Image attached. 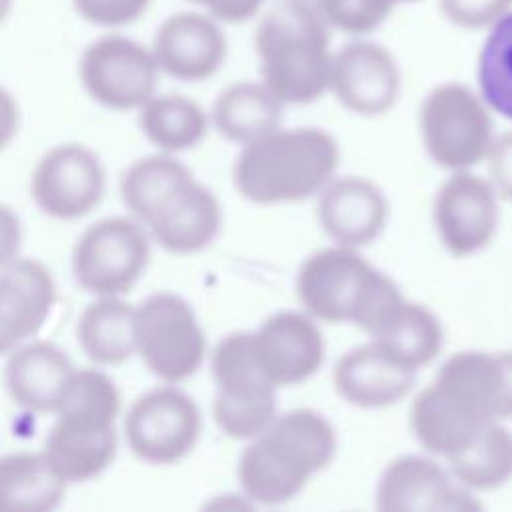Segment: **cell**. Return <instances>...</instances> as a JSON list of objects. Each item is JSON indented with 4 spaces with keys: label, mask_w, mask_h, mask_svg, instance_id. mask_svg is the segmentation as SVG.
<instances>
[{
    "label": "cell",
    "mask_w": 512,
    "mask_h": 512,
    "mask_svg": "<svg viewBox=\"0 0 512 512\" xmlns=\"http://www.w3.org/2000/svg\"><path fill=\"white\" fill-rule=\"evenodd\" d=\"M482 368L490 418H512V352L482 354Z\"/></svg>",
    "instance_id": "cell-34"
},
{
    "label": "cell",
    "mask_w": 512,
    "mask_h": 512,
    "mask_svg": "<svg viewBox=\"0 0 512 512\" xmlns=\"http://www.w3.org/2000/svg\"><path fill=\"white\" fill-rule=\"evenodd\" d=\"M396 0H318V14L330 26L348 34H364L380 26Z\"/></svg>",
    "instance_id": "cell-33"
},
{
    "label": "cell",
    "mask_w": 512,
    "mask_h": 512,
    "mask_svg": "<svg viewBox=\"0 0 512 512\" xmlns=\"http://www.w3.org/2000/svg\"><path fill=\"white\" fill-rule=\"evenodd\" d=\"M328 88L352 112L376 116L398 98L400 72L392 54L374 42H350L330 62Z\"/></svg>",
    "instance_id": "cell-14"
},
{
    "label": "cell",
    "mask_w": 512,
    "mask_h": 512,
    "mask_svg": "<svg viewBox=\"0 0 512 512\" xmlns=\"http://www.w3.org/2000/svg\"><path fill=\"white\" fill-rule=\"evenodd\" d=\"M478 82L484 100L512 120V12L492 24L478 58Z\"/></svg>",
    "instance_id": "cell-31"
},
{
    "label": "cell",
    "mask_w": 512,
    "mask_h": 512,
    "mask_svg": "<svg viewBox=\"0 0 512 512\" xmlns=\"http://www.w3.org/2000/svg\"><path fill=\"white\" fill-rule=\"evenodd\" d=\"M486 156L496 190L506 200H512V134L492 140Z\"/></svg>",
    "instance_id": "cell-37"
},
{
    "label": "cell",
    "mask_w": 512,
    "mask_h": 512,
    "mask_svg": "<svg viewBox=\"0 0 512 512\" xmlns=\"http://www.w3.org/2000/svg\"><path fill=\"white\" fill-rule=\"evenodd\" d=\"M282 104L264 82H238L222 90L216 98L212 122L224 138L250 144L278 130Z\"/></svg>",
    "instance_id": "cell-25"
},
{
    "label": "cell",
    "mask_w": 512,
    "mask_h": 512,
    "mask_svg": "<svg viewBox=\"0 0 512 512\" xmlns=\"http://www.w3.org/2000/svg\"><path fill=\"white\" fill-rule=\"evenodd\" d=\"M120 406V390L104 370L76 368L42 448L68 486L100 476L114 462Z\"/></svg>",
    "instance_id": "cell-1"
},
{
    "label": "cell",
    "mask_w": 512,
    "mask_h": 512,
    "mask_svg": "<svg viewBox=\"0 0 512 512\" xmlns=\"http://www.w3.org/2000/svg\"><path fill=\"white\" fill-rule=\"evenodd\" d=\"M56 302L52 272L16 256L0 268V356H8L44 328Z\"/></svg>",
    "instance_id": "cell-13"
},
{
    "label": "cell",
    "mask_w": 512,
    "mask_h": 512,
    "mask_svg": "<svg viewBox=\"0 0 512 512\" xmlns=\"http://www.w3.org/2000/svg\"><path fill=\"white\" fill-rule=\"evenodd\" d=\"M20 126V108L10 90L0 86V152L10 146Z\"/></svg>",
    "instance_id": "cell-39"
},
{
    "label": "cell",
    "mask_w": 512,
    "mask_h": 512,
    "mask_svg": "<svg viewBox=\"0 0 512 512\" xmlns=\"http://www.w3.org/2000/svg\"><path fill=\"white\" fill-rule=\"evenodd\" d=\"M190 2H194V4H198V6H204V8H208V12L214 8V6H218L222 0H190Z\"/></svg>",
    "instance_id": "cell-43"
},
{
    "label": "cell",
    "mask_w": 512,
    "mask_h": 512,
    "mask_svg": "<svg viewBox=\"0 0 512 512\" xmlns=\"http://www.w3.org/2000/svg\"><path fill=\"white\" fill-rule=\"evenodd\" d=\"M106 172L96 152L66 142L50 148L34 166L30 196L54 220H78L90 214L104 196Z\"/></svg>",
    "instance_id": "cell-12"
},
{
    "label": "cell",
    "mask_w": 512,
    "mask_h": 512,
    "mask_svg": "<svg viewBox=\"0 0 512 512\" xmlns=\"http://www.w3.org/2000/svg\"><path fill=\"white\" fill-rule=\"evenodd\" d=\"M72 4L86 22L114 28L138 20L150 0H72Z\"/></svg>",
    "instance_id": "cell-35"
},
{
    "label": "cell",
    "mask_w": 512,
    "mask_h": 512,
    "mask_svg": "<svg viewBox=\"0 0 512 512\" xmlns=\"http://www.w3.org/2000/svg\"><path fill=\"white\" fill-rule=\"evenodd\" d=\"M76 340L96 366H120L136 356L134 306L124 296H96L76 322Z\"/></svg>",
    "instance_id": "cell-24"
},
{
    "label": "cell",
    "mask_w": 512,
    "mask_h": 512,
    "mask_svg": "<svg viewBox=\"0 0 512 512\" xmlns=\"http://www.w3.org/2000/svg\"><path fill=\"white\" fill-rule=\"evenodd\" d=\"M222 212L216 196L190 178L176 188L144 224L152 242L170 254H194L218 234Z\"/></svg>",
    "instance_id": "cell-19"
},
{
    "label": "cell",
    "mask_w": 512,
    "mask_h": 512,
    "mask_svg": "<svg viewBox=\"0 0 512 512\" xmlns=\"http://www.w3.org/2000/svg\"><path fill=\"white\" fill-rule=\"evenodd\" d=\"M144 138L160 152L174 154L196 146L208 130L206 112L180 94H154L138 108Z\"/></svg>",
    "instance_id": "cell-26"
},
{
    "label": "cell",
    "mask_w": 512,
    "mask_h": 512,
    "mask_svg": "<svg viewBox=\"0 0 512 512\" xmlns=\"http://www.w3.org/2000/svg\"><path fill=\"white\" fill-rule=\"evenodd\" d=\"M434 222L452 254L466 256L480 250L492 238L498 222L492 186L468 172L454 174L436 196Z\"/></svg>",
    "instance_id": "cell-17"
},
{
    "label": "cell",
    "mask_w": 512,
    "mask_h": 512,
    "mask_svg": "<svg viewBox=\"0 0 512 512\" xmlns=\"http://www.w3.org/2000/svg\"><path fill=\"white\" fill-rule=\"evenodd\" d=\"M338 164L334 138L318 128L274 130L250 144L234 164L238 192L258 204L294 202L320 192Z\"/></svg>",
    "instance_id": "cell-2"
},
{
    "label": "cell",
    "mask_w": 512,
    "mask_h": 512,
    "mask_svg": "<svg viewBox=\"0 0 512 512\" xmlns=\"http://www.w3.org/2000/svg\"><path fill=\"white\" fill-rule=\"evenodd\" d=\"M190 178H194L190 170L172 154L142 156L124 170L120 196L130 216L144 226L160 204Z\"/></svg>",
    "instance_id": "cell-27"
},
{
    "label": "cell",
    "mask_w": 512,
    "mask_h": 512,
    "mask_svg": "<svg viewBox=\"0 0 512 512\" xmlns=\"http://www.w3.org/2000/svg\"><path fill=\"white\" fill-rule=\"evenodd\" d=\"M150 50L160 72L176 80L200 82L222 66L226 38L212 16L178 12L158 26Z\"/></svg>",
    "instance_id": "cell-15"
},
{
    "label": "cell",
    "mask_w": 512,
    "mask_h": 512,
    "mask_svg": "<svg viewBox=\"0 0 512 512\" xmlns=\"http://www.w3.org/2000/svg\"><path fill=\"white\" fill-rule=\"evenodd\" d=\"M298 296L312 316L354 322L370 336L380 334L404 304L386 276L344 246L320 250L302 264Z\"/></svg>",
    "instance_id": "cell-4"
},
{
    "label": "cell",
    "mask_w": 512,
    "mask_h": 512,
    "mask_svg": "<svg viewBox=\"0 0 512 512\" xmlns=\"http://www.w3.org/2000/svg\"><path fill=\"white\" fill-rule=\"evenodd\" d=\"M134 350L156 378L176 384L202 366L206 338L182 296L156 292L134 306Z\"/></svg>",
    "instance_id": "cell-7"
},
{
    "label": "cell",
    "mask_w": 512,
    "mask_h": 512,
    "mask_svg": "<svg viewBox=\"0 0 512 512\" xmlns=\"http://www.w3.org/2000/svg\"><path fill=\"white\" fill-rule=\"evenodd\" d=\"M420 128L428 154L450 170L482 160L494 140L486 106L462 84H442L426 96Z\"/></svg>",
    "instance_id": "cell-9"
},
{
    "label": "cell",
    "mask_w": 512,
    "mask_h": 512,
    "mask_svg": "<svg viewBox=\"0 0 512 512\" xmlns=\"http://www.w3.org/2000/svg\"><path fill=\"white\" fill-rule=\"evenodd\" d=\"M488 422L478 352L452 356L434 382L418 394L410 424L424 448L452 456L464 448Z\"/></svg>",
    "instance_id": "cell-6"
},
{
    "label": "cell",
    "mask_w": 512,
    "mask_h": 512,
    "mask_svg": "<svg viewBox=\"0 0 512 512\" xmlns=\"http://www.w3.org/2000/svg\"><path fill=\"white\" fill-rule=\"evenodd\" d=\"M318 218L326 234L344 248L372 242L386 222V200L362 178H342L322 188Z\"/></svg>",
    "instance_id": "cell-21"
},
{
    "label": "cell",
    "mask_w": 512,
    "mask_h": 512,
    "mask_svg": "<svg viewBox=\"0 0 512 512\" xmlns=\"http://www.w3.org/2000/svg\"><path fill=\"white\" fill-rule=\"evenodd\" d=\"M68 484L44 450L0 456V512H48L60 506Z\"/></svg>",
    "instance_id": "cell-23"
},
{
    "label": "cell",
    "mask_w": 512,
    "mask_h": 512,
    "mask_svg": "<svg viewBox=\"0 0 512 512\" xmlns=\"http://www.w3.org/2000/svg\"><path fill=\"white\" fill-rule=\"evenodd\" d=\"M328 24L286 2L272 8L256 30L264 84L282 102H312L330 80Z\"/></svg>",
    "instance_id": "cell-5"
},
{
    "label": "cell",
    "mask_w": 512,
    "mask_h": 512,
    "mask_svg": "<svg viewBox=\"0 0 512 512\" xmlns=\"http://www.w3.org/2000/svg\"><path fill=\"white\" fill-rule=\"evenodd\" d=\"M438 464L420 456L394 460L376 488L382 512H468L478 504Z\"/></svg>",
    "instance_id": "cell-16"
},
{
    "label": "cell",
    "mask_w": 512,
    "mask_h": 512,
    "mask_svg": "<svg viewBox=\"0 0 512 512\" xmlns=\"http://www.w3.org/2000/svg\"><path fill=\"white\" fill-rule=\"evenodd\" d=\"M264 0H222L218 6L210 10V16L218 22L228 24H240L248 18H252Z\"/></svg>",
    "instance_id": "cell-40"
},
{
    "label": "cell",
    "mask_w": 512,
    "mask_h": 512,
    "mask_svg": "<svg viewBox=\"0 0 512 512\" xmlns=\"http://www.w3.org/2000/svg\"><path fill=\"white\" fill-rule=\"evenodd\" d=\"M512 0H440L444 16L468 30L492 26L510 8Z\"/></svg>",
    "instance_id": "cell-36"
},
{
    "label": "cell",
    "mask_w": 512,
    "mask_h": 512,
    "mask_svg": "<svg viewBox=\"0 0 512 512\" xmlns=\"http://www.w3.org/2000/svg\"><path fill=\"white\" fill-rule=\"evenodd\" d=\"M200 428L196 402L170 384L140 394L122 422L130 452L138 460L156 466L182 460L196 446Z\"/></svg>",
    "instance_id": "cell-11"
},
{
    "label": "cell",
    "mask_w": 512,
    "mask_h": 512,
    "mask_svg": "<svg viewBox=\"0 0 512 512\" xmlns=\"http://www.w3.org/2000/svg\"><path fill=\"white\" fill-rule=\"evenodd\" d=\"M150 242L148 230L136 218H102L74 244V280L92 296H126L146 272Z\"/></svg>",
    "instance_id": "cell-8"
},
{
    "label": "cell",
    "mask_w": 512,
    "mask_h": 512,
    "mask_svg": "<svg viewBox=\"0 0 512 512\" xmlns=\"http://www.w3.org/2000/svg\"><path fill=\"white\" fill-rule=\"evenodd\" d=\"M286 4H290V6H294V8H300V10H304V12H310V14H314V16H320L318 14V0H284Z\"/></svg>",
    "instance_id": "cell-41"
},
{
    "label": "cell",
    "mask_w": 512,
    "mask_h": 512,
    "mask_svg": "<svg viewBox=\"0 0 512 512\" xmlns=\"http://www.w3.org/2000/svg\"><path fill=\"white\" fill-rule=\"evenodd\" d=\"M338 394L360 408H382L402 400L412 384L414 370L396 362L376 342L350 350L334 368Z\"/></svg>",
    "instance_id": "cell-22"
},
{
    "label": "cell",
    "mask_w": 512,
    "mask_h": 512,
    "mask_svg": "<svg viewBox=\"0 0 512 512\" xmlns=\"http://www.w3.org/2000/svg\"><path fill=\"white\" fill-rule=\"evenodd\" d=\"M448 458L454 480L464 488H496L512 476V436L498 424L488 422L464 448Z\"/></svg>",
    "instance_id": "cell-28"
},
{
    "label": "cell",
    "mask_w": 512,
    "mask_h": 512,
    "mask_svg": "<svg viewBox=\"0 0 512 512\" xmlns=\"http://www.w3.org/2000/svg\"><path fill=\"white\" fill-rule=\"evenodd\" d=\"M398 2H412V0H396V4H398Z\"/></svg>",
    "instance_id": "cell-44"
},
{
    "label": "cell",
    "mask_w": 512,
    "mask_h": 512,
    "mask_svg": "<svg viewBox=\"0 0 512 512\" xmlns=\"http://www.w3.org/2000/svg\"><path fill=\"white\" fill-rule=\"evenodd\" d=\"M78 74L96 104L128 112L138 110L156 94L160 68L144 44L128 36L106 34L84 48Z\"/></svg>",
    "instance_id": "cell-10"
},
{
    "label": "cell",
    "mask_w": 512,
    "mask_h": 512,
    "mask_svg": "<svg viewBox=\"0 0 512 512\" xmlns=\"http://www.w3.org/2000/svg\"><path fill=\"white\" fill-rule=\"evenodd\" d=\"M276 394L260 396H228L216 392L212 414L218 428L238 440L256 438L276 418Z\"/></svg>",
    "instance_id": "cell-32"
},
{
    "label": "cell",
    "mask_w": 512,
    "mask_h": 512,
    "mask_svg": "<svg viewBox=\"0 0 512 512\" xmlns=\"http://www.w3.org/2000/svg\"><path fill=\"white\" fill-rule=\"evenodd\" d=\"M22 224L14 210L0 204V268L20 254Z\"/></svg>",
    "instance_id": "cell-38"
},
{
    "label": "cell",
    "mask_w": 512,
    "mask_h": 512,
    "mask_svg": "<svg viewBox=\"0 0 512 512\" xmlns=\"http://www.w3.org/2000/svg\"><path fill=\"white\" fill-rule=\"evenodd\" d=\"M252 334L260 362L276 388L306 380L322 362V336L302 314L280 312Z\"/></svg>",
    "instance_id": "cell-20"
},
{
    "label": "cell",
    "mask_w": 512,
    "mask_h": 512,
    "mask_svg": "<svg viewBox=\"0 0 512 512\" xmlns=\"http://www.w3.org/2000/svg\"><path fill=\"white\" fill-rule=\"evenodd\" d=\"M374 342L396 362L416 372L438 354L442 328L426 308L404 302L386 328L374 336Z\"/></svg>",
    "instance_id": "cell-29"
},
{
    "label": "cell",
    "mask_w": 512,
    "mask_h": 512,
    "mask_svg": "<svg viewBox=\"0 0 512 512\" xmlns=\"http://www.w3.org/2000/svg\"><path fill=\"white\" fill-rule=\"evenodd\" d=\"M76 372L68 354L48 340H28L6 356L4 388L32 414H54Z\"/></svg>",
    "instance_id": "cell-18"
},
{
    "label": "cell",
    "mask_w": 512,
    "mask_h": 512,
    "mask_svg": "<svg viewBox=\"0 0 512 512\" xmlns=\"http://www.w3.org/2000/svg\"><path fill=\"white\" fill-rule=\"evenodd\" d=\"M332 454L330 424L312 410H294L274 418L242 452L238 480L248 498L282 504L294 498L308 476L322 470Z\"/></svg>",
    "instance_id": "cell-3"
},
{
    "label": "cell",
    "mask_w": 512,
    "mask_h": 512,
    "mask_svg": "<svg viewBox=\"0 0 512 512\" xmlns=\"http://www.w3.org/2000/svg\"><path fill=\"white\" fill-rule=\"evenodd\" d=\"M12 4H14V0H0V24H4L6 18L10 16Z\"/></svg>",
    "instance_id": "cell-42"
},
{
    "label": "cell",
    "mask_w": 512,
    "mask_h": 512,
    "mask_svg": "<svg viewBox=\"0 0 512 512\" xmlns=\"http://www.w3.org/2000/svg\"><path fill=\"white\" fill-rule=\"evenodd\" d=\"M212 376L220 394H276V386L260 362L252 332H236L218 342L212 352Z\"/></svg>",
    "instance_id": "cell-30"
}]
</instances>
